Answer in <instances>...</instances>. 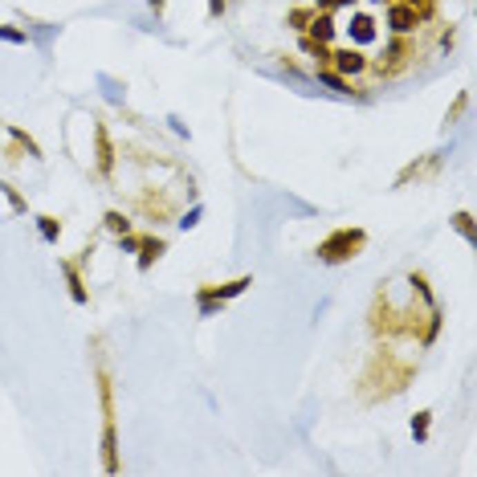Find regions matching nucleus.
<instances>
[{
  "label": "nucleus",
  "instance_id": "f257e3e1",
  "mask_svg": "<svg viewBox=\"0 0 477 477\" xmlns=\"http://www.w3.org/2000/svg\"><path fill=\"white\" fill-rule=\"evenodd\" d=\"M363 241H367V233H363V228H335V233L318 245V257L327 261V265L351 261L359 249H363Z\"/></svg>",
  "mask_w": 477,
  "mask_h": 477
},
{
  "label": "nucleus",
  "instance_id": "f03ea898",
  "mask_svg": "<svg viewBox=\"0 0 477 477\" xmlns=\"http://www.w3.org/2000/svg\"><path fill=\"white\" fill-rule=\"evenodd\" d=\"M249 286H253V278H237V282H228V286H217V290H200V314H213L220 302H228V298L245 294Z\"/></svg>",
  "mask_w": 477,
  "mask_h": 477
},
{
  "label": "nucleus",
  "instance_id": "7ed1b4c3",
  "mask_svg": "<svg viewBox=\"0 0 477 477\" xmlns=\"http://www.w3.org/2000/svg\"><path fill=\"white\" fill-rule=\"evenodd\" d=\"M388 25H391V33H396V37H408V33L420 25V8H416V4H391Z\"/></svg>",
  "mask_w": 477,
  "mask_h": 477
},
{
  "label": "nucleus",
  "instance_id": "20e7f679",
  "mask_svg": "<svg viewBox=\"0 0 477 477\" xmlns=\"http://www.w3.org/2000/svg\"><path fill=\"white\" fill-rule=\"evenodd\" d=\"M331 61H335L339 74H363L367 70V57L359 49H339V53H331Z\"/></svg>",
  "mask_w": 477,
  "mask_h": 477
},
{
  "label": "nucleus",
  "instance_id": "39448f33",
  "mask_svg": "<svg viewBox=\"0 0 477 477\" xmlns=\"http://www.w3.org/2000/svg\"><path fill=\"white\" fill-rule=\"evenodd\" d=\"M306 29H310V37H314V41H322V45H331V41H335V21H331L327 12H322V17L314 12V17L306 21Z\"/></svg>",
  "mask_w": 477,
  "mask_h": 477
},
{
  "label": "nucleus",
  "instance_id": "423d86ee",
  "mask_svg": "<svg viewBox=\"0 0 477 477\" xmlns=\"http://www.w3.org/2000/svg\"><path fill=\"white\" fill-rule=\"evenodd\" d=\"M61 273L70 278V294H74V302H86V286H82V273H78V265H74V261H61Z\"/></svg>",
  "mask_w": 477,
  "mask_h": 477
},
{
  "label": "nucleus",
  "instance_id": "0eeeda50",
  "mask_svg": "<svg viewBox=\"0 0 477 477\" xmlns=\"http://www.w3.org/2000/svg\"><path fill=\"white\" fill-rule=\"evenodd\" d=\"M94 139H98V168H102V172H110V164H115V151H110L106 127H94Z\"/></svg>",
  "mask_w": 477,
  "mask_h": 477
},
{
  "label": "nucleus",
  "instance_id": "6e6552de",
  "mask_svg": "<svg viewBox=\"0 0 477 477\" xmlns=\"http://www.w3.org/2000/svg\"><path fill=\"white\" fill-rule=\"evenodd\" d=\"M139 249H143V257H139V269H151V261L164 253V241H159V237H143V241H139Z\"/></svg>",
  "mask_w": 477,
  "mask_h": 477
},
{
  "label": "nucleus",
  "instance_id": "1a4fd4ad",
  "mask_svg": "<svg viewBox=\"0 0 477 477\" xmlns=\"http://www.w3.org/2000/svg\"><path fill=\"white\" fill-rule=\"evenodd\" d=\"M351 37H355L359 45L376 41V21H371V17H355V29H351Z\"/></svg>",
  "mask_w": 477,
  "mask_h": 477
},
{
  "label": "nucleus",
  "instance_id": "9d476101",
  "mask_svg": "<svg viewBox=\"0 0 477 477\" xmlns=\"http://www.w3.org/2000/svg\"><path fill=\"white\" fill-rule=\"evenodd\" d=\"M429 420H433V412H416L412 416V436L416 440H429Z\"/></svg>",
  "mask_w": 477,
  "mask_h": 477
},
{
  "label": "nucleus",
  "instance_id": "9b49d317",
  "mask_svg": "<svg viewBox=\"0 0 477 477\" xmlns=\"http://www.w3.org/2000/svg\"><path fill=\"white\" fill-rule=\"evenodd\" d=\"M37 228H41L45 241H57V237H61V224H57L53 217H37Z\"/></svg>",
  "mask_w": 477,
  "mask_h": 477
},
{
  "label": "nucleus",
  "instance_id": "f8f14e48",
  "mask_svg": "<svg viewBox=\"0 0 477 477\" xmlns=\"http://www.w3.org/2000/svg\"><path fill=\"white\" fill-rule=\"evenodd\" d=\"M453 228H457L465 241H474V217H469V213H457V217H453Z\"/></svg>",
  "mask_w": 477,
  "mask_h": 477
},
{
  "label": "nucleus",
  "instance_id": "ddd939ff",
  "mask_svg": "<svg viewBox=\"0 0 477 477\" xmlns=\"http://www.w3.org/2000/svg\"><path fill=\"white\" fill-rule=\"evenodd\" d=\"M106 228H110V233H119V237H123V233H130V220L123 217V213H106Z\"/></svg>",
  "mask_w": 477,
  "mask_h": 477
},
{
  "label": "nucleus",
  "instance_id": "4468645a",
  "mask_svg": "<svg viewBox=\"0 0 477 477\" xmlns=\"http://www.w3.org/2000/svg\"><path fill=\"white\" fill-rule=\"evenodd\" d=\"M0 41H12V45H25V41H29V37H25V33H21V29H4V25H0Z\"/></svg>",
  "mask_w": 477,
  "mask_h": 477
},
{
  "label": "nucleus",
  "instance_id": "2eb2a0df",
  "mask_svg": "<svg viewBox=\"0 0 477 477\" xmlns=\"http://www.w3.org/2000/svg\"><path fill=\"white\" fill-rule=\"evenodd\" d=\"M310 17H314L310 8H294V12H290V25H294V29H306V21H310Z\"/></svg>",
  "mask_w": 477,
  "mask_h": 477
},
{
  "label": "nucleus",
  "instance_id": "dca6fc26",
  "mask_svg": "<svg viewBox=\"0 0 477 477\" xmlns=\"http://www.w3.org/2000/svg\"><path fill=\"white\" fill-rule=\"evenodd\" d=\"M4 188V196H8V204H12V213H25V200L17 196V188H8V184H0Z\"/></svg>",
  "mask_w": 477,
  "mask_h": 477
},
{
  "label": "nucleus",
  "instance_id": "f3484780",
  "mask_svg": "<svg viewBox=\"0 0 477 477\" xmlns=\"http://www.w3.org/2000/svg\"><path fill=\"white\" fill-rule=\"evenodd\" d=\"M318 78H322V82H327V86H335V90H339V94H347V82H343V78H339V74H327V70H322V74H318Z\"/></svg>",
  "mask_w": 477,
  "mask_h": 477
},
{
  "label": "nucleus",
  "instance_id": "a211bd4d",
  "mask_svg": "<svg viewBox=\"0 0 477 477\" xmlns=\"http://www.w3.org/2000/svg\"><path fill=\"white\" fill-rule=\"evenodd\" d=\"M436 331H440V310H433V318H429V331H425V343H433Z\"/></svg>",
  "mask_w": 477,
  "mask_h": 477
},
{
  "label": "nucleus",
  "instance_id": "6ab92c4d",
  "mask_svg": "<svg viewBox=\"0 0 477 477\" xmlns=\"http://www.w3.org/2000/svg\"><path fill=\"white\" fill-rule=\"evenodd\" d=\"M224 4H228V0H208V17H220V12H224Z\"/></svg>",
  "mask_w": 477,
  "mask_h": 477
},
{
  "label": "nucleus",
  "instance_id": "aec40b11",
  "mask_svg": "<svg viewBox=\"0 0 477 477\" xmlns=\"http://www.w3.org/2000/svg\"><path fill=\"white\" fill-rule=\"evenodd\" d=\"M196 217H200V208H192V213H188V217L179 220V228H192V224H196Z\"/></svg>",
  "mask_w": 477,
  "mask_h": 477
},
{
  "label": "nucleus",
  "instance_id": "412c9836",
  "mask_svg": "<svg viewBox=\"0 0 477 477\" xmlns=\"http://www.w3.org/2000/svg\"><path fill=\"white\" fill-rule=\"evenodd\" d=\"M322 8H335V4H351V0H318Z\"/></svg>",
  "mask_w": 477,
  "mask_h": 477
},
{
  "label": "nucleus",
  "instance_id": "4be33fe9",
  "mask_svg": "<svg viewBox=\"0 0 477 477\" xmlns=\"http://www.w3.org/2000/svg\"><path fill=\"white\" fill-rule=\"evenodd\" d=\"M400 4H420V0H400Z\"/></svg>",
  "mask_w": 477,
  "mask_h": 477
}]
</instances>
